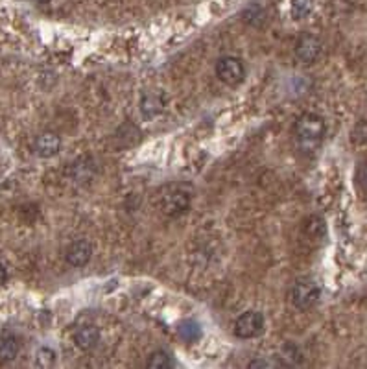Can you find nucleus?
Wrapping results in <instances>:
<instances>
[{
	"instance_id": "nucleus-1",
	"label": "nucleus",
	"mask_w": 367,
	"mask_h": 369,
	"mask_svg": "<svg viewBox=\"0 0 367 369\" xmlns=\"http://www.w3.org/2000/svg\"><path fill=\"white\" fill-rule=\"evenodd\" d=\"M325 137V122L321 116L307 113L296 124V141L303 154H314Z\"/></svg>"
},
{
	"instance_id": "nucleus-2",
	"label": "nucleus",
	"mask_w": 367,
	"mask_h": 369,
	"mask_svg": "<svg viewBox=\"0 0 367 369\" xmlns=\"http://www.w3.org/2000/svg\"><path fill=\"white\" fill-rule=\"evenodd\" d=\"M190 207V192L179 185H168L161 194V210L166 216H179Z\"/></svg>"
},
{
	"instance_id": "nucleus-3",
	"label": "nucleus",
	"mask_w": 367,
	"mask_h": 369,
	"mask_svg": "<svg viewBox=\"0 0 367 369\" xmlns=\"http://www.w3.org/2000/svg\"><path fill=\"white\" fill-rule=\"evenodd\" d=\"M319 296H321L319 287L314 281H297L296 285L292 287L290 301L296 309L308 310L318 303Z\"/></svg>"
},
{
	"instance_id": "nucleus-4",
	"label": "nucleus",
	"mask_w": 367,
	"mask_h": 369,
	"mask_svg": "<svg viewBox=\"0 0 367 369\" xmlns=\"http://www.w3.org/2000/svg\"><path fill=\"white\" fill-rule=\"evenodd\" d=\"M264 331V316L260 312L249 310L236 320L235 323V334L242 340H249V338H257Z\"/></svg>"
},
{
	"instance_id": "nucleus-5",
	"label": "nucleus",
	"mask_w": 367,
	"mask_h": 369,
	"mask_svg": "<svg viewBox=\"0 0 367 369\" xmlns=\"http://www.w3.org/2000/svg\"><path fill=\"white\" fill-rule=\"evenodd\" d=\"M216 76L227 85H238L246 76V69H244V63L238 57L227 55V57H222L216 63Z\"/></svg>"
},
{
	"instance_id": "nucleus-6",
	"label": "nucleus",
	"mask_w": 367,
	"mask_h": 369,
	"mask_svg": "<svg viewBox=\"0 0 367 369\" xmlns=\"http://www.w3.org/2000/svg\"><path fill=\"white\" fill-rule=\"evenodd\" d=\"M321 54V41L316 35H303L296 48V55L303 63H314Z\"/></svg>"
},
{
	"instance_id": "nucleus-7",
	"label": "nucleus",
	"mask_w": 367,
	"mask_h": 369,
	"mask_svg": "<svg viewBox=\"0 0 367 369\" xmlns=\"http://www.w3.org/2000/svg\"><path fill=\"white\" fill-rule=\"evenodd\" d=\"M91 255H93V246L87 240H76L69 246L65 257L69 264L74 266V268H82V266L87 264Z\"/></svg>"
},
{
	"instance_id": "nucleus-8",
	"label": "nucleus",
	"mask_w": 367,
	"mask_h": 369,
	"mask_svg": "<svg viewBox=\"0 0 367 369\" xmlns=\"http://www.w3.org/2000/svg\"><path fill=\"white\" fill-rule=\"evenodd\" d=\"M33 148H35V154H37L39 157L48 159V157L57 155V152H60V148H61V141L55 133H52V132L43 133V135H39V137L35 138Z\"/></svg>"
},
{
	"instance_id": "nucleus-9",
	"label": "nucleus",
	"mask_w": 367,
	"mask_h": 369,
	"mask_svg": "<svg viewBox=\"0 0 367 369\" xmlns=\"http://www.w3.org/2000/svg\"><path fill=\"white\" fill-rule=\"evenodd\" d=\"M74 340H76V345L82 349V351H91V349H94L96 345H98L100 329L94 325L80 327V329L76 331Z\"/></svg>"
},
{
	"instance_id": "nucleus-10",
	"label": "nucleus",
	"mask_w": 367,
	"mask_h": 369,
	"mask_svg": "<svg viewBox=\"0 0 367 369\" xmlns=\"http://www.w3.org/2000/svg\"><path fill=\"white\" fill-rule=\"evenodd\" d=\"M303 231H305V235L310 238H323L327 227H325V222L321 216L312 215L303 222Z\"/></svg>"
},
{
	"instance_id": "nucleus-11",
	"label": "nucleus",
	"mask_w": 367,
	"mask_h": 369,
	"mask_svg": "<svg viewBox=\"0 0 367 369\" xmlns=\"http://www.w3.org/2000/svg\"><path fill=\"white\" fill-rule=\"evenodd\" d=\"M141 111H143L144 116H155L159 115L161 111H163V102L157 94H144L143 100H141Z\"/></svg>"
},
{
	"instance_id": "nucleus-12",
	"label": "nucleus",
	"mask_w": 367,
	"mask_h": 369,
	"mask_svg": "<svg viewBox=\"0 0 367 369\" xmlns=\"http://www.w3.org/2000/svg\"><path fill=\"white\" fill-rule=\"evenodd\" d=\"M19 351H21V343L17 342L13 336L2 338V340H0V360H4V362L15 360Z\"/></svg>"
},
{
	"instance_id": "nucleus-13",
	"label": "nucleus",
	"mask_w": 367,
	"mask_h": 369,
	"mask_svg": "<svg viewBox=\"0 0 367 369\" xmlns=\"http://www.w3.org/2000/svg\"><path fill=\"white\" fill-rule=\"evenodd\" d=\"M179 336L186 340V342H194V340L202 336V327L197 325L196 321H185L179 327Z\"/></svg>"
},
{
	"instance_id": "nucleus-14",
	"label": "nucleus",
	"mask_w": 367,
	"mask_h": 369,
	"mask_svg": "<svg viewBox=\"0 0 367 369\" xmlns=\"http://www.w3.org/2000/svg\"><path fill=\"white\" fill-rule=\"evenodd\" d=\"M172 366H174L172 357L170 354H166L165 351H157V353L152 354L148 360V368L152 369H168L172 368Z\"/></svg>"
},
{
	"instance_id": "nucleus-15",
	"label": "nucleus",
	"mask_w": 367,
	"mask_h": 369,
	"mask_svg": "<svg viewBox=\"0 0 367 369\" xmlns=\"http://www.w3.org/2000/svg\"><path fill=\"white\" fill-rule=\"evenodd\" d=\"M312 10V0H292V15L294 19H303Z\"/></svg>"
},
{
	"instance_id": "nucleus-16",
	"label": "nucleus",
	"mask_w": 367,
	"mask_h": 369,
	"mask_svg": "<svg viewBox=\"0 0 367 369\" xmlns=\"http://www.w3.org/2000/svg\"><path fill=\"white\" fill-rule=\"evenodd\" d=\"M83 161L85 159H80L78 163H74V165L71 166L72 179H87L89 172L93 170V161L89 159L87 165H83Z\"/></svg>"
},
{
	"instance_id": "nucleus-17",
	"label": "nucleus",
	"mask_w": 367,
	"mask_h": 369,
	"mask_svg": "<svg viewBox=\"0 0 367 369\" xmlns=\"http://www.w3.org/2000/svg\"><path fill=\"white\" fill-rule=\"evenodd\" d=\"M54 357H55L54 351H50V349L43 348L37 354V364L43 366V368H46V366H52L54 364Z\"/></svg>"
},
{
	"instance_id": "nucleus-18",
	"label": "nucleus",
	"mask_w": 367,
	"mask_h": 369,
	"mask_svg": "<svg viewBox=\"0 0 367 369\" xmlns=\"http://www.w3.org/2000/svg\"><path fill=\"white\" fill-rule=\"evenodd\" d=\"M358 183L367 190V163H364L360 166V170H358Z\"/></svg>"
},
{
	"instance_id": "nucleus-19",
	"label": "nucleus",
	"mask_w": 367,
	"mask_h": 369,
	"mask_svg": "<svg viewBox=\"0 0 367 369\" xmlns=\"http://www.w3.org/2000/svg\"><path fill=\"white\" fill-rule=\"evenodd\" d=\"M6 279H8V271H6L4 264L0 262V285H4Z\"/></svg>"
},
{
	"instance_id": "nucleus-20",
	"label": "nucleus",
	"mask_w": 367,
	"mask_h": 369,
	"mask_svg": "<svg viewBox=\"0 0 367 369\" xmlns=\"http://www.w3.org/2000/svg\"><path fill=\"white\" fill-rule=\"evenodd\" d=\"M268 362H258V360H257V362H251V364H249V368H268Z\"/></svg>"
},
{
	"instance_id": "nucleus-21",
	"label": "nucleus",
	"mask_w": 367,
	"mask_h": 369,
	"mask_svg": "<svg viewBox=\"0 0 367 369\" xmlns=\"http://www.w3.org/2000/svg\"><path fill=\"white\" fill-rule=\"evenodd\" d=\"M37 2H41V4H46V2H50V0H37Z\"/></svg>"
}]
</instances>
